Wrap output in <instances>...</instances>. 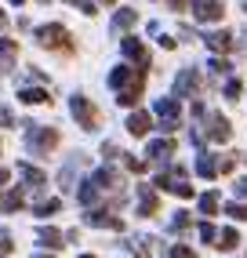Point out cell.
Masks as SVG:
<instances>
[{"label": "cell", "instance_id": "8d00e7d4", "mask_svg": "<svg viewBox=\"0 0 247 258\" xmlns=\"http://www.w3.org/2000/svg\"><path fill=\"white\" fill-rule=\"evenodd\" d=\"M11 4H22V0H11Z\"/></svg>", "mask_w": 247, "mask_h": 258}, {"label": "cell", "instance_id": "5bb4252c", "mask_svg": "<svg viewBox=\"0 0 247 258\" xmlns=\"http://www.w3.org/2000/svg\"><path fill=\"white\" fill-rule=\"evenodd\" d=\"M146 153H149L153 160H167L171 153H174V142H149V149H146Z\"/></svg>", "mask_w": 247, "mask_h": 258}, {"label": "cell", "instance_id": "4dcf8cb0", "mask_svg": "<svg viewBox=\"0 0 247 258\" xmlns=\"http://www.w3.org/2000/svg\"><path fill=\"white\" fill-rule=\"evenodd\" d=\"M4 254H11V240H8V236H0V258H4Z\"/></svg>", "mask_w": 247, "mask_h": 258}, {"label": "cell", "instance_id": "277c9868", "mask_svg": "<svg viewBox=\"0 0 247 258\" xmlns=\"http://www.w3.org/2000/svg\"><path fill=\"white\" fill-rule=\"evenodd\" d=\"M69 109H73V116H77V124H80V127H87V131H95V127H98V109H95L84 95H73V98H69Z\"/></svg>", "mask_w": 247, "mask_h": 258}, {"label": "cell", "instance_id": "d4e9b609", "mask_svg": "<svg viewBox=\"0 0 247 258\" xmlns=\"http://www.w3.org/2000/svg\"><path fill=\"white\" fill-rule=\"evenodd\" d=\"M66 4H73V8L84 11V15H95V4H91V0H66Z\"/></svg>", "mask_w": 247, "mask_h": 258}, {"label": "cell", "instance_id": "3957f363", "mask_svg": "<svg viewBox=\"0 0 247 258\" xmlns=\"http://www.w3.org/2000/svg\"><path fill=\"white\" fill-rule=\"evenodd\" d=\"M58 146V131L55 127H33L29 131V149L37 153V157H51Z\"/></svg>", "mask_w": 247, "mask_h": 258}, {"label": "cell", "instance_id": "7402d4cb", "mask_svg": "<svg viewBox=\"0 0 247 258\" xmlns=\"http://www.w3.org/2000/svg\"><path fill=\"white\" fill-rule=\"evenodd\" d=\"M200 211H204V215H215V211H218V193H204V197H200Z\"/></svg>", "mask_w": 247, "mask_h": 258}, {"label": "cell", "instance_id": "2e32d148", "mask_svg": "<svg viewBox=\"0 0 247 258\" xmlns=\"http://www.w3.org/2000/svg\"><path fill=\"white\" fill-rule=\"evenodd\" d=\"M207 47H211V51H229V47H233V37H229V33H211V37H207Z\"/></svg>", "mask_w": 247, "mask_h": 258}, {"label": "cell", "instance_id": "603a6c76", "mask_svg": "<svg viewBox=\"0 0 247 258\" xmlns=\"http://www.w3.org/2000/svg\"><path fill=\"white\" fill-rule=\"evenodd\" d=\"M0 204H4V211H19V208H22V189H15V193H8V197L0 200Z\"/></svg>", "mask_w": 247, "mask_h": 258}, {"label": "cell", "instance_id": "74e56055", "mask_svg": "<svg viewBox=\"0 0 247 258\" xmlns=\"http://www.w3.org/2000/svg\"><path fill=\"white\" fill-rule=\"evenodd\" d=\"M80 258H91V254H80Z\"/></svg>", "mask_w": 247, "mask_h": 258}, {"label": "cell", "instance_id": "ba28073f", "mask_svg": "<svg viewBox=\"0 0 247 258\" xmlns=\"http://www.w3.org/2000/svg\"><path fill=\"white\" fill-rule=\"evenodd\" d=\"M149 127H153L149 113H131V116H128V131L135 135V139H142V135H149Z\"/></svg>", "mask_w": 247, "mask_h": 258}, {"label": "cell", "instance_id": "ac0fdd59", "mask_svg": "<svg viewBox=\"0 0 247 258\" xmlns=\"http://www.w3.org/2000/svg\"><path fill=\"white\" fill-rule=\"evenodd\" d=\"M135 19H138V15H135L131 8H124V11H116V19H113V29H131V26H135Z\"/></svg>", "mask_w": 247, "mask_h": 258}, {"label": "cell", "instance_id": "836d02e7", "mask_svg": "<svg viewBox=\"0 0 247 258\" xmlns=\"http://www.w3.org/2000/svg\"><path fill=\"white\" fill-rule=\"evenodd\" d=\"M236 197H247V178H243V182L236 185Z\"/></svg>", "mask_w": 247, "mask_h": 258}, {"label": "cell", "instance_id": "9a60e30c", "mask_svg": "<svg viewBox=\"0 0 247 258\" xmlns=\"http://www.w3.org/2000/svg\"><path fill=\"white\" fill-rule=\"evenodd\" d=\"M211 139H215V142H225V139H229V120H225V116H215V120H211Z\"/></svg>", "mask_w": 247, "mask_h": 258}, {"label": "cell", "instance_id": "e575fe53", "mask_svg": "<svg viewBox=\"0 0 247 258\" xmlns=\"http://www.w3.org/2000/svg\"><path fill=\"white\" fill-rule=\"evenodd\" d=\"M4 29H8V15H4V11H0V33H4Z\"/></svg>", "mask_w": 247, "mask_h": 258}, {"label": "cell", "instance_id": "52a82bcc", "mask_svg": "<svg viewBox=\"0 0 247 258\" xmlns=\"http://www.w3.org/2000/svg\"><path fill=\"white\" fill-rule=\"evenodd\" d=\"M120 51H124V55H128V58H138L142 66H149V55H146L142 40H135V37H124V40H120Z\"/></svg>", "mask_w": 247, "mask_h": 258}, {"label": "cell", "instance_id": "4fadbf2b", "mask_svg": "<svg viewBox=\"0 0 247 258\" xmlns=\"http://www.w3.org/2000/svg\"><path fill=\"white\" fill-rule=\"evenodd\" d=\"M215 244H218L222 251H233V247L240 244V233H236V229H222V233L215 236Z\"/></svg>", "mask_w": 247, "mask_h": 258}, {"label": "cell", "instance_id": "484cf974", "mask_svg": "<svg viewBox=\"0 0 247 258\" xmlns=\"http://www.w3.org/2000/svg\"><path fill=\"white\" fill-rule=\"evenodd\" d=\"M225 215H233V218H247V204H229Z\"/></svg>", "mask_w": 247, "mask_h": 258}, {"label": "cell", "instance_id": "1f68e13d", "mask_svg": "<svg viewBox=\"0 0 247 258\" xmlns=\"http://www.w3.org/2000/svg\"><path fill=\"white\" fill-rule=\"evenodd\" d=\"M189 226V215H174V229H186Z\"/></svg>", "mask_w": 247, "mask_h": 258}, {"label": "cell", "instance_id": "f35d334b", "mask_svg": "<svg viewBox=\"0 0 247 258\" xmlns=\"http://www.w3.org/2000/svg\"><path fill=\"white\" fill-rule=\"evenodd\" d=\"M44 258H47V254H44Z\"/></svg>", "mask_w": 247, "mask_h": 258}, {"label": "cell", "instance_id": "8fae6325", "mask_svg": "<svg viewBox=\"0 0 247 258\" xmlns=\"http://www.w3.org/2000/svg\"><path fill=\"white\" fill-rule=\"evenodd\" d=\"M15 51H19V47H15V40H4V37H0V70H11V66H15Z\"/></svg>", "mask_w": 247, "mask_h": 258}, {"label": "cell", "instance_id": "e0dca14e", "mask_svg": "<svg viewBox=\"0 0 247 258\" xmlns=\"http://www.w3.org/2000/svg\"><path fill=\"white\" fill-rule=\"evenodd\" d=\"M37 240H40L44 247H62V244H66L58 229H40V233H37Z\"/></svg>", "mask_w": 247, "mask_h": 258}, {"label": "cell", "instance_id": "cb8c5ba5", "mask_svg": "<svg viewBox=\"0 0 247 258\" xmlns=\"http://www.w3.org/2000/svg\"><path fill=\"white\" fill-rule=\"evenodd\" d=\"M197 171H200L204 178H215V160H211L207 153H204V157H200V164H197Z\"/></svg>", "mask_w": 247, "mask_h": 258}, {"label": "cell", "instance_id": "ffe728a7", "mask_svg": "<svg viewBox=\"0 0 247 258\" xmlns=\"http://www.w3.org/2000/svg\"><path fill=\"white\" fill-rule=\"evenodd\" d=\"M58 208H62V200H44V204H37V208H33V215H37V218H51Z\"/></svg>", "mask_w": 247, "mask_h": 258}, {"label": "cell", "instance_id": "8992f818", "mask_svg": "<svg viewBox=\"0 0 247 258\" xmlns=\"http://www.w3.org/2000/svg\"><path fill=\"white\" fill-rule=\"evenodd\" d=\"M87 226H102V229H124V222L116 215H109V208H95V211H87L84 215Z\"/></svg>", "mask_w": 247, "mask_h": 258}, {"label": "cell", "instance_id": "4316f807", "mask_svg": "<svg viewBox=\"0 0 247 258\" xmlns=\"http://www.w3.org/2000/svg\"><path fill=\"white\" fill-rule=\"evenodd\" d=\"M171 258H197V254H193L189 247H182V244H174L171 247Z\"/></svg>", "mask_w": 247, "mask_h": 258}, {"label": "cell", "instance_id": "83f0119b", "mask_svg": "<svg viewBox=\"0 0 247 258\" xmlns=\"http://www.w3.org/2000/svg\"><path fill=\"white\" fill-rule=\"evenodd\" d=\"M225 95H229V98H240V80H229V84H225Z\"/></svg>", "mask_w": 247, "mask_h": 258}, {"label": "cell", "instance_id": "d590c367", "mask_svg": "<svg viewBox=\"0 0 247 258\" xmlns=\"http://www.w3.org/2000/svg\"><path fill=\"white\" fill-rule=\"evenodd\" d=\"M102 4H113V0H102Z\"/></svg>", "mask_w": 247, "mask_h": 258}, {"label": "cell", "instance_id": "d6a6232c", "mask_svg": "<svg viewBox=\"0 0 247 258\" xmlns=\"http://www.w3.org/2000/svg\"><path fill=\"white\" fill-rule=\"evenodd\" d=\"M0 124H4V127H11V124H15V116H11L8 109H0Z\"/></svg>", "mask_w": 247, "mask_h": 258}, {"label": "cell", "instance_id": "f1b7e54d", "mask_svg": "<svg viewBox=\"0 0 247 258\" xmlns=\"http://www.w3.org/2000/svg\"><path fill=\"white\" fill-rule=\"evenodd\" d=\"M200 236H204V240H215L218 233H215V226H211V222H204V226H200Z\"/></svg>", "mask_w": 247, "mask_h": 258}, {"label": "cell", "instance_id": "5b68a950", "mask_svg": "<svg viewBox=\"0 0 247 258\" xmlns=\"http://www.w3.org/2000/svg\"><path fill=\"white\" fill-rule=\"evenodd\" d=\"M193 15L200 22H218L225 15V8H222V0H193Z\"/></svg>", "mask_w": 247, "mask_h": 258}, {"label": "cell", "instance_id": "d6986e66", "mask_svg": "<svg viewBox=\"0 0 247 258\" xmlns=\"http://www.w3.org/2000/svg\"><path fill=\"white\" fill-rule=\"evenodd\" d=\"M131 251H135L138 258H149V254H153V240H149V236H135V240H131Z\"/></svg>", "mask_w": 247, "mask_h": 258}, {"label": "cell", "instance_id": "6da1fadb", "mask_svg": "<svg viewBox=\"0 0 247 258\" xmlns=\"http://www.w3.org/2000/svg\"><path fill=\"white\" fill-rule=\"evenodd\" d=\"M109 84L116 88V102H120V106H135V102L142 98V88H146V66H138V70H131V66H116Z\"/></svg>", "mask_w": 247, "mask_h": 258}, {"label": "cell", "instance_id": "7c38bea8", "mask_svg": "<svg viewBox=\"0 0 247 258\" xmlns=\"http://www.w3.org/2000/svg\"><path fill=\"white\" fill-rule=\"evenodd\" d=\"M156 116H160V120H178V102H174V98H160V102H156Z\"/></svg>", "mask_w": 247, "mask_h": 258}, {"label": "cell", "instance_id": "44dd1931", "mask_svg": "<svg viewBox=\"0 0 247 258\" xmlns=\"http://www.w3.org/2000/svg\"><path fill=\"white\" fill-rule=\"evenodd\" d=\"M19 98H22V102H37V106H44V102H47V95H44L40 88H22Z\"/></svg>", "mask_w": 247, "mask_h": 258}, {"label": "cell", "instance_id": "f546056e", "mask_svg": "<svg viewBox=\"0 0 247 258\" xmlns=\"http://www.w3.org/2000/svg\"><path fill=\"white\" fill-rule=\"evenodd\" d=\"M211 70H215V73H225L229 62H225V58H215V62H211Z\"/></svg>", "mask_w": 247, "mask_h": 258}, {"label": "cell", "instance_id": "7a4b0ae2", "mask_svg": "<svg viewBox=\"0 0 247 258\" xmlns=\"http://www.w3.org/2000/svg\"><path fill=\"white\" fill-rule=\"evenodd\" d=\"M37 44H40V47H51V51H69V47H73V40H69V29L58 26V22L40 26V29H37Z\"/></svg>", "mask_w": 247, "mask_h": 258}, {"label": "cell", "instance_id": "9c48e42d", "mask_svg": "<svg viewBox=\"0 0 247 258\" xmlns=\"http://www.w3.org/2000/svg\"><path fill=\"white\" fill-rule=\"evenodd\" d=\"M197 84H200L197 70H186L178 80H174V91H178V95H193V91H197Z\"/></svg>", "mask_w": 247, "mask_h": 258}, {"label": "cell", "instance_id": "30bf717a", "mask_svg": "<svg viewBox=\"0 0 247 258\" xmlns=\"http://www.w3.org/2000/svg\"><path fill=\"white\" fill-rule=\"evenodd\" d=\"M22 175H26V189H40L44 182H47V175L40 167H29V164H22Z\"/></svg>", "mask_w": 247, "mask_h": 258}]
</instances>
